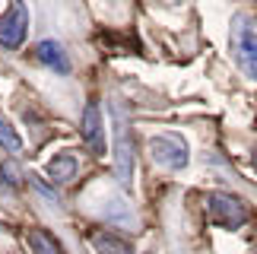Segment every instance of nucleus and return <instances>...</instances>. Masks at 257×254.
Here are the masks:
<instances>
[{"label":"nucleus","instance_id":"1","mask_svg":"<svg viewBox=\"0 0 257 254\" xmlns=\"http://www.w3.org/2000/svg\"><path fill=\"white\" fill-rule=\"evenodd\" d=\"M206 216L219 229H241L244 222L251 219V210H248V203L241 197H235V194L213 191L210 197H206Z\"/></svg>","mask_w":257,"mask_h":254},{"label":"nucleus","instance_id":"2","mask_svg":"<svg viewBox=\"0 0 257 254\" xmlns=\"http://www.w3.org/2000/svg\"><path fill=\"white\" fill-rule=\"evenodd\" d=\"M114 172L124 191L134 184V137H131V121L121 108H114Z\"/></svg>","mask_w":257,"mask_h":254},{"label":"nucleus","instance_id":"3","mask_svg":"<svg viewBox=\"0 0 257 254\" xmlns=\"http://www.w3.org/2000/svg\"><path fill=\"white\" fill-rule=\"evenodd\" d=\"M232 54L241 70L257 80V29L248 16H235L232 23Z\"/></svg>","mask_w":257,"mask_h":254},{"label":"nucleus","instance_id":"4","mask_svg":"<svg viewBox=\"0 0 257 254\" xmlns=\"http://www.w3.org/2000/svg\"><path fill=\"white\" fill-rule=\"evenodd\" d=\"M150 156L156 165H162V169H172V172H181L187 162H191V150H187L184 137L178 134H153L150 137Z\"/></svg>","mask_w":257,"mask_h":254},{"label":"nucleus","instance_id":"5","mask_svg":"<svg viewBox=\"0 0 257 254\" xmlns=\"http://www.w3.org/2000/svg\"><path fill=\"white\" fill-rule=\"evenodd\" d=\"M29 35V7L26 0H10V7L0 16V48H19Z\"/></svg>","mask_w":257,"mask_h":254},{"label":"nucleus","instance_id":"6","mask_svg":"<svg viewBox=\"0 0 257 254\" xmlns=\"http://www.w3.org/2000/svg\"><path fill=\"white\" fill-rule=\"evenodd\" d=\"M80 134H83V143L92 156H105V121H102V108L98 102H89L83 108V118H80Z\"/></svg>","mask_w":257,"mask_h":254},{"label":"nucleus","instance_id":"7","mask_svg":"<svg viewBox=\"0 0 257 254\" xmlns=\"http://www.w3.org/2000/svg\"><path fill=\"white\" fill-rule=\"evenodd\" d=\"M35 57L48 67V70H54V73H61V76L70 73V61H67V54H64L61 42H51V38L38 42V45H35Z\"/></svg>","mask_w":257,"mask_h":254},{"label":"nucleus","instance_id":"8","mask_svg":"<svg viewBox=\"0 0 257 254\" xmlns=\"http://www.w3.org/2000/svg\"><path fill=\"white\" fill-rule=\"evenodd\" d=\"M76 172H80V162H76L70 153H61L48 162V175H51L54 184H70L76 178Z\"/></svg>","mask_w":257,"mask_h":254},{"label":"nucleus","instance_id":"9","mask_svg":"<svg viewBox=\"0 0 257 254\" xmlns=\"http://www.w3.org/2000/svg\"><path fill=\"white\" fill-rule=\"evenodd\" d=\"M26 241L32 245L35 254H67L64 245H61V241H57L48 229H29V232H26Z\"/></svg>","mask_w":257,"mask_h":254},{"label":"nucleus","instance_id":"10","mask_svg":"<svg viewBox=\"0 0 257 254\" xmlns=\"http://www.w3.org/2000/svg\"><path fill=\"white\" fill-rule=\"evenodd\" d=\"M92 248H95V254H131V245H127L121 235H114L111 229L95 232V235H92Z\"/></svg>","mask_w":257,"mask_h":254},{"label":"nucleus","instance_id":"11","mask_svg":"<svg viewBox=\"0 0 257 254\" xmlns=\"http://www.w3.org/2000/svg\"><path fill=\"white\" fill-rule=\"evenodd\" d=\"M0 150H7L10 156L23 153V140H19V134H16L4 118H0Z\"/></svg>","mask_w":257,"mask_h":254},{"label":"nucleus","instance_id":"12","mask_svg":"<svg viewBox=\"0 0 257 254\" xmlns=\"http://www.w3.org/2000/svg\"><path fill=\"white\" fill-rule=\"evenodd\" d=\"M23 169H19V165L13 162V159H4L0 162V181L4 184H10V188H19V184H23Z\"/></svg>","mask_w":257,"mask_h":254},{"label":"nucleus","instance_id":"13","mask_svg":"<svg viewBox=\"0 0 257 254\" xmlns=\"http://www.w3.org/2000/svg\"><path fill=\"white\" fill-rule=\"evenodd\" d=\"M254 169H257V150H254Z\"/></svg>","mask_w":257,"mask_h":254}]
</instances>
